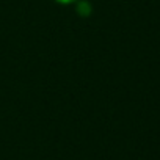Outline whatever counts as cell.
I'll return each instance as SVG.
<instances>
[{"instance_id":"1","label":"cell","mask_w":160,"mask_h":160,"mask_svg":"<svg viewBox=\"0 0 160 160\" xmlns=\"http://www.w3.org/2000/svg\"><path fill=\"white\" fill-rule=\"evenodd\" d=\"M58 2H71V0H58Z\"/></svg>"}]
</instances>
